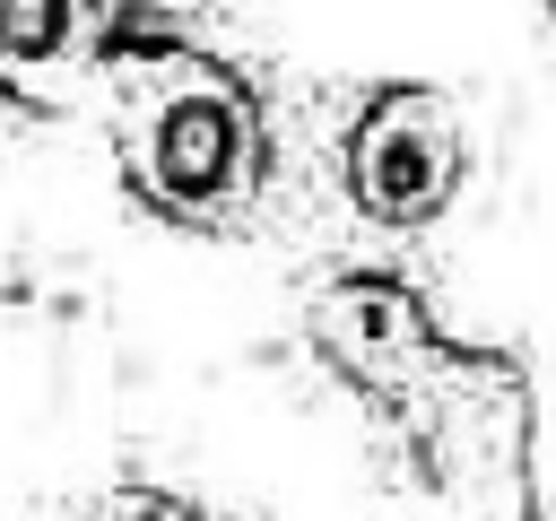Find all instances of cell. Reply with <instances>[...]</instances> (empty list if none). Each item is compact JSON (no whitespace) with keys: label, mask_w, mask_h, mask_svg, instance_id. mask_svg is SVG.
Listing matches in <instances>:
<instances>
[{"label":"cell","mask_w":556,"mask_h":521,"mask_svg":"<svg viewBox=\"0 0 556 521\" xmlns=\"http://www.w3.org/2000/svg\"><path fill=\"white\" fill-rule=\"evenodd\" d=\"M304 321H313V347L339 365V382L400 425V443L443 495H469L521 469V434H530L521 373L504 356L452 347L400 278L348 269L313 295Z\"/></svg>","instance_id":"6da1fadb"},{"label":"cell","mask_w":556,"mask_h":521,"mask_svg":"<svg viewBox=\"0 0 556 521\" xmlns=\"http://www.w3.org/2000/svg\"><path fill=\"white\" fill-rule=\"evenodd\" d=\"M96 87H104L122 191L148 217L191 226V234L252 217V200L269 182V122L235 61H217L208 43H191L165 17L122 9V35H113Z\"/></svg>","instance_id":"7a4b0ae2"},{"label":"cell","mask_w":556,"mask_h":521,"mask_svg":"<svg viewBox=\"0 0 556 521\" xmlns=\"http://www.w3.org/2000/svg\"><path fill=\"white\" fill-rule=\"evenodd\" d=\"M460 191V113L434 87H382L348 122V200L374 226H434Z\"/></svg>","instance_id":"3957f363"},{"label":"cell","mask_w":556,"mask_h":521,"mask_svg":"<svg viewBox=\"0 0 556 521\" xmlns=\"http://www.w3.org/2000/svg\"><path fill=\"white\" fill-rule=\"evenodd\" d=\"M113 35H122L113 0H0V96L70 104L78 87H96Z\"/></svg>","instance_id":"277c9868"},{"label":"cell","mask_w":556,"mask_h":521,"mask_svg":"<svg viewBox=\"0 0 556 521\" xmlns=\"http://www.w3.org/2000/svg\"><path fill=\"white\" fill-rule=\"evenodd\" d=\"M78 521H208V512L182 504V495H165V486H148V478H113Z\"/></svg>","instance_id":"5b68a950"}]
</instances>
